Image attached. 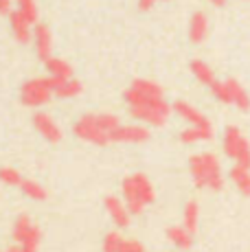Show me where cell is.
Returning a JSON list of instances; mask_svg holds the SVG:
<instances>
[{
	"mask_svg": "<svg viewBox=\"0 0 250 252\" xmlns=\"http://www.w3.org/2000/svg\"><path fill=\"white\" fill-rule=\"evenodd\" d=\"M13 0H0V13H2V16H9V13L13 11Z\"/></svg>",
	"mask_w": 250,
	"mask_h": 252,
	"instance_id": "30",
	"label": "cell"
},
{
	"mask_svg": "<svg viewBox=\"0 0 250 252\" xmlns=\"http://www.w3.org/2000/svg\"><path fill=\"white\" fill-rule=\"evenodd\" d=\"M119 252H145V248H143L141 241L136 239H125L121 241V246H119Z\"/></svg>",
	"mask_w": 250,
	"mask_h": 252,
	"instance_id": "29",
	"label": "cell"
},
{
	"mask_svg": "<svg viewBox=\"0 0 250 252\" xmlns=\"http://www.w3.org/2000/svg\"><path fill=\"white\" fill-rule=\"evenodd\" d=\"M189 171L198 189H209V191H222L224 176L219 158L211 152H202L189 158Z\"/></svg>",
	"mask_w": 250,
	"mask_h": 252,
	"instance_id": "2",
	"label": "cell"
},
{
	"mask_svg": "<svg viewBox=\"0 0 250 252\" xmlns=\"http://www.w3.org/2000/svg\"><path fill=\"white\" fill-rule=\"evenodd\" d=\"M154 4H156V0H138V9L141 11H150Z\"/></svg>",
	"mask_w": 250,
	"mask_h": 252,
	"instance_id": "31",
	"label": "cell"
},
{
	"mask_svg": "<svg viewBox=\"0 0 250 252\" xmlns=\"http://www.w3.org/2000/svg\"><path fill=\"white\" fill-rule=\"evenodd\" d=\"M211 92H213V96L218 101L230 105V94H228V86H226V81H215V84L211 86Z\"/></svg>",
	"mask_w": 250,
	"mask_h": 252,
	"instance_id": "27",
	"label": "cell"
},
{
	"mask_svg": "<svg viewBox=\"0 0 250 252\" xmlns=\"http://www.w3.org/2000/svg\"><path fill=\"white\" fill-rule=\"evenodd\" d=\"M51 96H55L53 92V77H35L22 84L20 88V101L27 108H40L51 101Z\"/></svg>",
	"mask_w": 250,
	"mask_h": 252,
	"instance_id": "5",
	"label": "cell"
},
{
	"mask_svg": "<svg viewBox=\"0 0 250 252\" xmlns=\"http://www.w3.org/2000/svg\"><path fill=\"white\" fill-rule=\"evenodd\" d=\"M228 176H230V180L235 182V187L239 189V193L250 197V169L242 167V164H235Z\"/></svg>",
	"mask_w": 250,
	"mask_h": 252,
	"instance_id": "20",
	"label": "cell"
},
{
	"mask_svg": "<svg viewBox=\"0 0 250 252\" xmlns=\"http://www.w3.org/2000/svg\"><path fill=\"white\" fill-rule=\"evenodd\" d=\"M13 239H16V244L37 250L42 239V230L37 228V224L29 215H20L16 220V224H13Z\"/></svg>",
	"mask_w": 250,
	"mask_h": 252,
	"instance_id": "7",
	"label": "cell"
},
{
	"mask_svg": "<svg viewBox=\"0 0 250 252\" xmlns=\"http://www.w3.org/2000/svg\"><path fill=\"white\" fill-rule=\"evenodd\" d=\"M81 84L77 79H55L53 77V92H55V96H60V99H73V96H79L81 94Z\"/></svg>",
	"mask_w": 250,
	"mask_h": 252,
	"instance_id": "16",
	"label": "cell"
},
{
	"mask_svg": "<svg viewBox=\"0 0 250 252\" xmlns=\"http://www.w3.org/2000/svg\"><path fill=\"white\" fill-rule=\"evenodd\" d=\"M121 191L125 206L129 208L132 215H141L156 200V189L150 182V178L143 176V173H132V176L125 178L121 184Z\"/></svg>",
	"mask_w": 250,
	"mask_h": 252,
	"instance_id": "3",
	"label": "cell"
},
{
	"mask_svg": "<svg viewBox=\"0 0 250 252\" xmlns=\"http://www.w3.org/2000/svg\"><path fill=\"white\" fill-rule=\"evenodd\" d=\"M226 86H228V94H230V105L239 108L242 112H248L250 110V96L246 88L239 84L237 79H226Z\"/></svg>",
	"mask_w": 250,
	"mask_h": 252,
	"instance_id": "15",
	"label": "cell"
},
{
	"mask_svg": "<svg viewBox=\"0 0 250 252\" xmlns=\"http://www.w3.org/2000/svg\"><path fill=\"white\" fill-rule=\"evenodd\" d=\"M213 138V127H202V125H189L187 129L180 132V140L185 145H195V143H206Z\"/></svg>",
	"mask_w": 250,
	"mask_h": 252,
	"instance_id": "17",
	"label": "cell"
},
{
	"mask_svg": "<svg viewBox=\"0 0 250 252\" xmlns=\"http://www.w3.org/2000/svg\"><path fill=\"white\" fill-rule=\"evenodd\" d=\"M121 241H123L121 232H108L103 239V252H119Z\"/></svg>",
	"mask_w": 250,
	"mask_h": 252,
	"instance_id": "28",
	"label": "cell"
},
{
	"mask_svg": "<svg viewBox=\"0 0 250 252\" xmlns=\"http://www.w3.org/2000/svg\"><path fill=\"white\" fill-rule=\"evenodd\" d=\"M191 72H193V77L200 81L202 86H209V88L215 84V81H218V79H215L213 68H211L206 62H202V60H193V62H191Z\"/></svg>",
	"mask_w": 250,
	"mask_h": 252,
	"instance_id": "21",
	"label": "cell"
},
{
	"mask_svg": "<svg viewBox=\"0 0 250 252\" xmlns=\"http://www.w3.org/2000/svg\"><path fill=\"white\" fill-rule=\"evenodd\" d=\"M119 125H121V121L114 114H105V112L84 114V116H79L77 123L73 125V134L79 140L105 147V145L112 143V134Z\"/></svg>",
	"mask_w": 250,
	"mask_h": 252,
	"instance_id": "1",
	"label": "cell"
},
{
	"mask_svg": "<svg viewBox=\"0 0 250 252\" xmlns=\"http://www.w3.org/2000/svg\"><path fill=\"white\" fill-rule=\"evenodd\" d=\"M22 180H25V178L13 167H0V182L2 184H7V187H20Z\"/></svg>",
	"mask_w": 250,
	"mask_h": 252,
	"instance_id": "26",
	"label": "cell"
},
{
	"mask_svg": "<svg viewBox=\"0 0 250 252\" xmlns=\"http://www.w3.org/2000/svg\"><path fill=\"white\" fill-rule=\"evenodd\" d=\"M20 189H22V193H25V195L29 197V200L42 202V200H46V197H49V193H46V189L42 187L40 182H35V180H22Z\"/></svg>",
	"mask_w": 250,
	"mask_h": 252,
	"instance_id": "23",
	"label": "cell"
},
{
	"mask_svg": "<svg viewBox=\"0 0 250 252\" xmlns=\"http://www.w3.org/2000/svg\"><path fill=\"white\" fill-rule=\"evenodd\" d=\"M127 108H129L132 119L152 125V127H162V125L167 123V119H169V114L174 112V108L165 101V96H160V99H150L138 105H127Z\"/></svg>",
	"mask_w": 250,
	"mask_h": 252,
	"instance_id": "4",
	"label": "cell"
},
{
	"mask_svg": "<svg viewBox=\"0 0 250 252\" xmlns=\"http://www.w3.org/2000/svg\"><path fill=\"white\" fill-rule=\"evenodd\" d=\"M33 46H35V53L40 60H49L51 53H53V35H51V29L46 24L37 22L33 27Z\"/></svg>",
	"mask_w": 250,
	"mask_h": 252,
	"instance_id": "11",
	"label": "cell"
},
{
	"mask_svg": "<svg viewBox=\"0 0 250 252\" xmlns=\"http://www.w3.org/2000/svg\"><path fill=\"white\" fill-rule=\"evenodd\" d=\"M198 224H200V206L198 202H187L185 211H182V226H185L189 232H195L198 230Z\"/></svg>",
	"mask_w": 250,
	"mask_h": 252,
	"instance_id": "22",
	"label": "cell"
},
{
	"mask_svg": "<svg viewBox=\"0 0 250 252\" xmlns=\"http://www.w3.org/2000/svg\"><path fill=\"white\" fill-rule=\"evenodd\" d=\"M206 35H209V18L202 11H195L189 22V40L193 44H202L206 40Z\"/></svg>",
	"mask_w": 250,
	"mask_h": 252,
	"instance_id": "14",
	"label": "cell"
},
{
	"mask_svg": "<svg viewBox=\"0 0 250 252\" xmlns=\"http://www.w3.org/2000/svg\"><path fill=\"white\" fill-rule=\"evenodd\" d=\"M44 66L49 70V77H55V79H70L73 77V66L66 60H62V57L51 55L49 60H44Z\"/></svg>",
	"mask_w": 250,
	"mask_h": 252,
	"instance_id": "18",
	"label": "cell"
},
{
	"mask_svg": "<svg viewBox=\"0 0 250 252\" xmlns=\"http://www.w3.org/2000/svg\"><path fill=\"white\" fill-rule=\"evenodd\" d=\"M16 4H18V11H20L22 16H25L27 20L33 24V27H35V24H37V18H40L35 0H16Z\"/></svg>",
	"mask_w": 250,
	"mask_h": 252,
	"instance_id": "25",
	"label": "cell"
},
{
	"mask_svg": "<svg viewBox=\"0 0 250 252\" xmlns=\"http://www.w3.org/2000/svg\"><path fill=\"white\" fill-rule=\"evenodd\" d=\"M132 88L138 90L145 96H165V90L160 88V84H156V81H152V79H134Z\"/></svg>",
	"mask_w": 250,
	"mask_h": 252,
	"instance_id": "24",
	"label": "cell"
},
{
	"mask_svg": "<svg viewBox=\"0 0 250 252\" xmlns=\"http://www.w3.org/2000/svg\"><path fill=\"white\" fill-rule=\"evenodd\" d=\"M105 211H108L110 220L114 221V226H119V228H127L129 226V217H132V213H129V208L125 206V202L121 197L117 195H108L103 202Z\"/></svg>",
	"mask_w": 250,
	"mask_h": 252,
	"instance_id": "9",
	"label": "cell"
},
{
	"mask_svg": "<svg viewBox=\"0 0 250 252\" xmlns=\"http://www.w3.org/2000/svg\"><path fill=\"white\" fill-rule=\"evenodd\" d=\"M33 127L37 129V134H40L42 138L49 140V143H60L62 140V127L57 125V121L53 119L49 112L33 114Z\"/></svg>",
	"mask_w": 250,
	"mask_h": 252,
	"instance_id": "8",
	"label": "cell"
},
{
	"mask_svg": "<svg viewBox=\"0 0 250 252\" xmlns=\"http://www.w3.org/2000/svg\"><path fill=\"white\" fill-rule=\"evenodd\" d=\"M7 252H35V248H27V246H20V244H16V246H11Z\"/></svg>",
	"mask_w": 250,
	"mask_h": 252,
	"instance_id": "32",
	"label": "cell"
},
{
	"mask_svg": "<svg viewBox=\"0 0 250 252\" xmlns=\"http://www.w3.org/2000/svg\"><path fill=\"white\" fill-rule=\"evenodd\" d=\"M9 24H11V33H13V37H16L20 44H27L29 40H31V35H33V24L27 20L25 16H22L20 11H11L9 13Z\"/></svg>",
	"mask_w": 250,
	"mask_h": 252,
	"instance_id": "13",
	"label": "cell"
},
{
	"mask_svg": "<svg viewBox=\"0 0 250 252\" xmlns=\"http://www.w3.org/2000/svg\"><path fill=\"white\" fill-rule=\"evenodd\" d=\"M171 108H174V112L180 116L185 123H189V125H202V127H211V121L206 119V116L202 114L198 108H193L191 103H187V101H176Z\"/></svg>",
	"mask_w": 250,
	"mask_h": 252,
	"instance_id": "12",
	"label": "cell"
},
{
	"mask_svg": "<svg viewBox=\"0 0 250 252\" xmlns=\"http://www.w3.org/2000/svg\"><path fill=\"white\" fill-rule=\"evenodd\" d=\"M167 239L180 250H189L193 246V232H189L185 226H171L167 230Z\"/></svg>",
	"mask_w": 250,
	"mask_h": 252,
	"instance_id": "19",
	"label": "cell"
},
{
	"mask_svg": "<svg viewBox=\"0 0 250 252\" xmlns=\"http://www.w3.org/2000/svg\"><path fill=\"white\" fill-rule=\"evenodd\" d=\"M222 145H224V154L228 158H233L235 164H242V167L250 169V143L242 134V129L235 127V125H228L224 129Z\"/></svg>",
	"mask_w": 250,
	"mask_h": 252,
	"instance_id": "6",
	"label": "cell"
},
{
	"mask_svg": "<svg viewBox=\"0 0 250 252\" xmlns=\"http://www.w3.org/2000/svg\"><path fill=\"white\" fill-rule=\"evenodd\" d=\"M209 2H211V4H215V7H222L226 0H209Z\"/></svg>",
	"mask_w": 250,
	"mask_h": 252,
	"instance_id": "33",
	"label": "cell"
},
{
	"mask_svg": "<svg viewBox=\"0 0 250 252\" xmlns=\"http://www.w3.org/2000/svg\"><path fill=\"white\" fill-rule=\"evenodd\" d=\"M150 138V129L145 125H119L112 134V143H145Z\"/></svg>",
	"mask_w": 250,
	"mask_h": 252,
	"instance_id": "10",
	"label": "cell"
}]
</instances>
